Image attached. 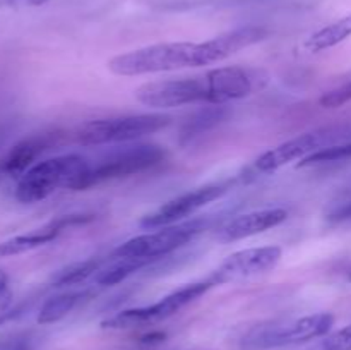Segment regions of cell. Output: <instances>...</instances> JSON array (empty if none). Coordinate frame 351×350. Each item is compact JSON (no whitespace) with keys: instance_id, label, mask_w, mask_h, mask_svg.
I'll list each match as a JSON object with an SVG mask.
<instances>
[{"instance_id":"6da1fadb","label":"cell","mask_w":351,"mask_h":350,"mask_svg":"<svg viewBox=\"0 0 351 350\" xmlns=\"http://www.w3.org/2000/svg\"><path fill=\"white\" fill-rule=\"evenodd\" d=\"M187 67H201L199 43L192 41H168L136 48L115 55L108 62V69L117 75H144L158 72L178 71Z\"/></svg>"},{"instance_id":"7a4b0ae2","label":"cell","mask_w":351,"mask_h":350,"mask_svg":"<svg viewBox=\"0 0 351 350\" xmlns=\"http://www.w3.org/2000/svg\"><path fill=\"white\" fill-rule=\"evenodd\" d=\"M89 161L81 154H62L38 161L24 175L16 187V199L24 205L43 201L58 189H72L88 172Z\"/></svg>"},{"instance_id":"3957f363","label":"cell","mask_w":351,"mask_h":350,"mask_svg":"<svg viewBox=\"0 0 351 350\" xmlns=\"http://www.w3.org/2000/svg\"><path fill=\"white\" fill-rule=\"evenodd\" d=\"M167 158V151L158 144L137 143L113 148L99 156L95 163H89L88 172L75 184L74 191H86L103 182L132 177L161 165Z\"/></svg>"},{"instance_id":"277c9868","label":"cell","mask_w":351,"mask_h":350,"mask_svg":"<svg viewBox=\"0 0 351 350\" xmlns=\"http://www.w3.org/2000/svg\"><path fill=\"white\" fill-rule=\"evenodd\" d=\"M332 326H335V316L329 312L263 323L243 336L242 347L243 350H269L278 347L298 345L328 335Z\"/></svg>"},{"instance_id":"5b68a950","label":"cell","mask_w":351,"mask_h":350,"mask_svg":"<svg viewBox=\"0 0 351 350\" xmlns=\"http://www.w3.org/2000/svg\"><path fill=\"white\" fill-rule=\"evenodd\" d=\"M171 124L170 115L163 113H141V115L112 117V119L91 120L77 129V141L84 146L129 143L144 136L156 134Z\"/></svg>"},{"instance_id":"8992f818","label":"cell","mask_w":351,"mask_h":350,"mask_svg":"<svg viewBox=\"0 0 351 350\" xmlns=\"http://www.w3.org/2000/svg\"><path fill=\"white\" fill-rule=\"evenodd\" d=\"M208 226V220L197 218L185 223L153 229L154 232L141 233L132 237L112 253L113 257H143L156 261L175 253L191 240H194Z\"/></svg>"},{"instance_id":"52a82bcc","label":"cell","mask_w":351,"mask_h":350,"mask_svg":"<svg viewBox=\"0 0 351 350\" xmlns=\"http://www.w3.org/2000/svg\"><path fill=\"white\" fill-rule=\"evenodd\" d=\"M350 127H324V129L304 132L261 154L256 160V168L263 174H271V172L287 167L291 161H302L304 158L311 156V154L317 153L324 148L346 143V141H350Z\"/></svg>"},{"instance_id":"ba28073f","label":"cell","mask_w":351,"mask_h":350,"mask_svg":"<svg viewBox=\"0 0 351 350\" xmlns=\"http://www.w3.org/2000/svg\"><path fill=\"white\" fill-rule=\"evenodd\" d=\"M215 285L209 280L206 281H194V283H187L184 287L177 288L171 294L165 295L158 302L151 305H144V307H134L120 311L117 314L110 316L101 323V328L105 329H127L136 328V326L147 325V323L163 321V319L170 318V316L177 314L178 311L189 305L191 302L197 301L199 297L206 294L209 288Z\"/></svg>"},{"instance_id":"9c48e42d","label":"cell","mask_w":351,"mask_h":350,"mask_svg":"<svg viewBox=\"0 0 351 350\" xmlns=\"http://www.w3.org/2000/svg\"><path fill=\"white\" fill-rule=\"evenodd\" d=\"M136 100L143 103L144 106L156 110L194 105V103L211 105V89H209L208 74L197 75V78L146 82L136 89Z\"/></svg>"},{"instance_id":"30bf717a","label":"cell","mask_w":351,"mask_h":350,"mask_svg":"<svg viewBox=\"0 0 351 350\" xmlns=\"http://www.w3.org/2000/svg\"><path fill=\"white\" fill-rule=\"evenodd\" d=\"M281 257H283V249L280 246L249 247V249L237 250L216 268L208 280L216 287V285L237 283V281L261 277L273 271Z\"/></svg>"},{"instance_id":"8fae6325","label":"cell","mask_w":351,"mask_h":350,"mask_svg":"<svg viewBox=\"0 0 351 350\" xmlns=\"http://www.w3.org/2000/svg\"><path fill=\"white\" fill-rule=\"evenodd\" d=\"M228 189L230 182H219V184L216 182V184L201 185V187H195L192 191L184 192V194L170 199V201L161 205L158 209H154L153 213L144 216L141 220V226L147 230H153L161 229V226L175 225V223L182 222L187 216H192L194 213H197L199 209L208 206L209 202L221 198L223 194L228 192Z\"/></svg>"},{"instance_id":"7c38bea8","label":"cell","mask_w":351,"mask_h":350,"mask_svg":"<svg viewBox=\"0 0 351 350\" xmlns=\"http://www.w3.org/2000/svg\"><path fill=\"white\" fill-rule=\"evenodd\" d=\"M269 31L263 26H242L226 31L199 43V60L202 65H211L223 62L225 58L239 54L243 48H249L259 41L266 40Z\"/></svg>"},{"instance_id":"4fadbf2b","label":"cell","mask_w":351,"mask_h":350,"mask_svg":"<svg viewBox=\"0 0 351 350\" xmlns=\"http://www.w3.org/2000/svg\"><path fill=\"white\" fill-rule=\"evenodd\" d=\"M93 218H95L93 215H81V213H77V215L58 216V218L51 220L50 223H47L41 229H36L34 232L12 237V239H7L3 242H0V257L17 256V254L29 253V250L38 249V247L47 246V244L53 242L64 230L91 222Z\"/></svg>"},{"instance_id":"5bb4252c","label":"cell","mask_w":351,"mask_h":350,"mask_svg":"<svg viewBox=\"0 0 351 350\" xmlns=\"http://www.w3.org/2000/svg\"><path fill=\"white\" fill-rule=\"evenodd\" d=\"M288 211L283 208H264L256 211L237 215L235 218L228 220L225 225L219 226L218 239L223 242H235V240L249 239L257 233L267 232L274 226L287 222Z\"/></svg>"},{"instance_id":"9a60e30c","label":"cell","mask_w":351,"mask_h":350,"mask_svg":"<svg viewBox=\"0 0 351 350\" xmlns=\"http://www.w3.org/2000/svg\"><path fill=\"white\" fill-rule=\"evenodd\" d=\"M64 134L60 130H50V132L34 134V136L26 137L19 141L12 150L7 153L2 163L3 174L10 177H21L26 174L33 165H36V160L48 150L60 144Z\"/></svg>"},{"instance_id":"2e32d148","label":"cell","mask_w":351,"mask_h":350,"mask_svg":"<svg viewBox=\"0 0 351 350\" xmlns=\"http://www.w3.org/2000/svg\"><path fill=\"white\" fill-rule=\"evenodd\" d=\"M211 89V105H225L228 102L247 98L256 89L254 75L247 69L230 65L206 72Z\"/></svg>"},{"instance_id":"e0dca14e","label":"cell","mask_w":351,"mask_h":350,"mask_svg":"<svg viewBox=\"0 0 351 350\" xmlns=\"http://www.w3.org/2000/svg\"><path fill=\"white\" fill-rule=\"evenodd\" d=\"M226 117H228V110L223 105L204 106V108L197 110L182 126L180 134H178V143L182 146H187V144L201 139L204 134H208L209 130L218 127L223 120H226Z\"/></svg>"},{"instance_id":"ac0fdd59","label":"cell","mask_w":351,"mask_h":350,"mask_svg":"<svg viewBox=\"0 0 351 350\" xmlns=\"http://www.w3.org/2000/svg\"><path fill=\"white\" fill-rule=\"evenodd\" d=\"M350 36H351V14L341 17V19L335 21V23L328 24V26L321 27L319 31H315L311 38H307L304 47L307 48L308 51H312V54H317V51L329 50V48L343 43V41L348 40Z\"/></svg>"},{"instance_id":"d6986e66","label":"cell","mask_w":351,"mask_h":350,"mask_svg":"<svg viewBox=\"0 0 351 350\" xmlns=\"http://www.w3.org/2000/svg\"><path fill=\"white\" fill-rule=\"evenodd\" d=\"M112 257V263L106 268L96 273V283L103 285V287H108V285H117L120 281L127 280L130 275H134L136 271L143 270V268L149 266L154 261L143 259V257Z\"/></svg>"},{"instance_id":"ffe728a7","label":"cell","mask_w":351,"mask_h":350,"mask_svg":"<svg viewBox=\"0 0 351 350\" xmlns=\"http://www.w3.org/2000/svg\"><path fill=\"white\" fill-rule=\"evenodd\" d=\"M103 261L105 259H101V257H89V259L75 261V263L60 268L51 277V287H72V285L82 283L101 270Z\"/></svg>"},{"instance_id":"44dd1931","label":"cell","mask_w":351,"mask_h":350,"mask_svg":"<svg viewBox=\"0 0 351 350\" xmlns=\"http://www.w3.org/2000/svg\"><path fill=\"white\" fill-rule=\"evenodd\" d=\"M82 297H84V292H62V294L47 299L40 307L36 321L40 325H53V323L60 321L69 312L74 311Z\"/></svg>"},{"instance_id":"7402d4cb","label":"cell","mask_w":351,"mask_h":350,"mask_svg":"<svg viewBox=\"0 0 351 350\" xmlns=\"http://www.w3.org/2000/svg\"><path fill=\"white\" fill-rule=\"evenodd\" d=\"M348 102H351V79L321 96V105L324 108H339Z\"/></svg>"},{"instance_id":"603a6c76","label":"cell","mask_w":351,"mask_h":350,"mask_svg":"<svg viewBox=\"0 0 351 350\" xmlns=\"http://www.w3.org/2000/svg\"><path fill=\"white\" fill-rule=\"evenodd\" d=\"M319 350H351V325L322 340Z\"/></svg>"},{"instance_id":"cb8c5ba5","label":"cell","mask_w":351,"mask_h":350,"mask_svg":"<svg viewBox=\"0 0 351 350\" xmlns=\"http://www.w3.org/2000/svg\"><path fill=\"white\" fill-rule=\"evenodd\" d=\"M326 218L331 223H343L351 220V194L345 196L339 201L332 202L331 209L328 211Z\"/></svg>"},{"instance_id":"d4e9b609","label":"cell","mask_w":351,"mask_h":350,"mask_svg":"<svg viewBox=\"0 0 351 350\" xmlns=\"http://www.w3.org/2000/svg\"><path fill=\"white\" fill-rule=\"evenodd\" d=\"M48 0H0V9H24V7H41Z\"/></svg>"},{"instance_id":"484cf974","label":"cell","mask_w":351,"mask_h":350,"mask_svg":"<svg viewBox=\"0 0 351 350\" xmlns=\"http://www.w3.org/2000/svg\"><path fill=\"white\" fill-rule=\"evenodd\" d=\"M0 350H33L27 338H10L0 342Z\"/></svg>"},{"instance_id":"4316f807","label":"cell","mask_w":351,"mask_h":350,"mask_svg":"<svg viewBox=\"0 0 351 350\" xmlns=\"http://www.w3.org/2000/svg\"><path fill=\"white\" fill-rule=\"evenodd\" d=\"M10 297V290H9V281H7V277L3 273H0V304L7 301Z\"/></svg>"},{"instance_id":"83f0119b","label":"cell","mask_w":351,"mask_h":350,"mask_svg":"<svg viewBox=\"0 0 351 350\" xmlns=\"http://www.w3.org/2000/svg\"><path fill=\"white\" fill-rule=\"evenodd\" d=\"M161 340H165V333L161 331H154V333H149V335L143 336L144 343H158L161 342Z\"/></svg>"},{"instance_id":"f1b7e54d","label":"cell","mask_w":351,"mask_h":350,"mask_svg":"<svg viewBox=\"0 0 351 350\" xmlns=\"http://www.w3.org/2000/svg\"><path fill=\"white\" fill-rule=\"evenodd\" d=\"M3 175H5V174H3V168H2V163H0V178H2V177H3Z\"/></svg>"},{"instance_id":"f546056e","label":"cell","mask_w":351,"mask_h":350,"mask_svg":"<svg viewBox=\"0 0 351 350\" xmlns=\"http://www.w3.org/2000/svg\"><path fill=\"white\" fill-rule=\"evenodd\" d=\"M350 281H351V275H350Z\"/></svg>"}]
</instances>
